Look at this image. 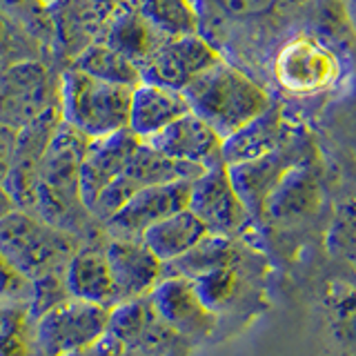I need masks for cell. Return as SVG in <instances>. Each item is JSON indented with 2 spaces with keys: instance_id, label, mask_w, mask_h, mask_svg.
Instances as JSON below:
<instances>
[{
  "instance_id": "6da1fadb",
  "label": "cell",
  "mask_w": 356,
  "mask_h": 356,
  "mask_svg": "<svg viewBox=\"0 0 356 356\" xmlns=\"http://www.w3.org/2000/svg\"><path fill=\"white\" fill-rule=\"evenodd\" d=\"M89 143L81 131L60 122L42 159L33 200L38 216L76 234L83 243L107 236L103 222L89 214L81 196V165Z\"/></svg>"
},
{
  "instance_id": "7a4b0ae2",
  "label": "cell",
  "mask_w": 356,
  "mask_h": 356,
  "mask_svg": "<svg viewBox=\"0 0 356 356\" xmlns=\"http://www.w3.org/2000/svg\"><path fill=\"white\" fill-rule=\"evenodd\" d=\"M189 109L225 140L270 107V92L225 58L183 89Z\"/></svg>"
},
{
  "instance_id": "3957f363",
  "label": "cell",
  "mask_w": 356,
  "mask_h": 356,
  "mask_svg": "<svg viewBox=\"0 0 356 356\" xmlns=\"http://www.w3.org/2000/svg\"><path fill=\"white\" fill-rule=\"evenodd\" d=\"M134 87L98 81L76 67H67L58 85L63 122L89 140L127 129Z\"/></svg>"
},
{
  "instance_id": "277c9868",
  "label": "cell",
  "mask_w": 356,
  "mask_h": 356,
  "mask_svg": "<svg viewBox=\"0 0 356 356\" xmlns=\"http://www.w3.org/2000/svg\"><path fill=\"white\" fill-rule=\"evenodd\" d=\"M83 241L36 211L20 209L0 220V254L25 278H36L54 270H63Z\"/></svg>"
},
{
  "instance_id": "5b68a950",
  "label": "cell",
  "mask_w": 356,
  "mask_h": 356,
  "mask_svg": "<svg viewBox=\"0 0 356 356\" xmlns=\"http://www.w3.org/2000/svg\"><path fill=\"white\" fill-rule=\"evenodd\" d=\"M274 78L285 94L314 98L334 92L343 81L339 49L316 33H296L274 56Z\"/></svg>"
},
{
  "instance_id": "8992f818",
  "label": "cell",
  "mask_w": 356,
  "mask_h": 356,
  "mask_svg": "<svg viewBox=\"0 0 356 356\" xmlns=\"http://www.w3.org/2000/svg\"><path fill=\"white\" fill-rule=\"evenodd\" d=\"M187 209L214 236L241 238L263 248L259 225L241 200L225 163L211 165L194 178Z\"/></svg>"
},
{
  "instance_id": "52a82bcc",
  "label": "cell",
  "mask_w": 356,
  "mask_h": 356,
  "mask_svg": "<svg viewBox=\"0 0 356 356\" xmlns=\"http://www.w3.org/2000/svg\"><path fill=\"white\" fill-rule=\"evenodd\" d=\"M107 334L125 352L140 356H192L194 345L176 334L159 314L152 296L111 307Z\"/></svg>"
},
{
  "instance_id": "ba28073f",
  "label": "cell",
  "mask_w": 356,
  "mask_h": 356,
  "mask_svg": "<svg viewBox=\"0 0 356 356\" xmlns=\"http://www.w3.org/2000/svg\"><path fill=\"white\" fill-rule=\"evenodd\" d=\"M314 314L341 356H356V272L323 263L312 276Z\"/></svg>"
},
{
  "instance_id": "9c48e42d",
  "label": "cell",
  "mask_w": 356,
  "mask_h": 356,
  "mask_svg": "<svg viewBox=\"0 0 356 356\" xmlns=\"http://www.w3.org/2000/svg\"><path fill=\"white\" fill-rule=\"evenodd\" d=\"M58 85L38 60L9 65L0 74V122L16 131L27 127L58 105Z\"/></svg>"
},
{
  "instance_id": "30bf717a",
  "label": "cell",
  "mask_w": 356,
  "mask_h": 356,
  "mask_svg": "<svg viewBox=\"0 0 356 356\" xmlns=\"http://www.w3.org/2000/svg\"><path fill=\"white\" fill-rule=\"evenodd\" d=\"M118 5L114 0H56L44 7L56 56L72 65L87 47L103 40Z\"/></svg>"
},
{
  "instance_id": "8fae6325",
  "label": "cell",
  "mask_w": 356,
  "mask_h": 356,
  "mask_svg": "<svg viewBox=\"0 0 356 356\" xmlns=\"http://www.w3.org/2000/svg\"><path fill=\"white\" fill-rule=\"evenodd\" d=\"M111 307L70 298L36 321V356H63L100 341L109 327Z\"/></svg>"
},
{
  "instance_id": "7c38bea8",
  "label": "cell",
  "mask_w": 356,
  "mask_h": 356,
  "mask_svg": "<svg viewBox=\"0 0 356 356\" xmlns=\"http://www.w3.org/2000/svg\"><path fill=\"white\" fill-rule=\"evenodd\" d=\"M218 60H222V56L200 33L170 36L163 38L149 58L140 65V76L143 83H154L183 92Z\"/></svg>"
},
{
  "instance_id": "4fadbf2b",
  "label": "cell",
  "mask_w": 356,
  "mask_h": 356,
  "mask_svg": "<svg viewBox=\"0 0 356 356\" xmlns=\"http://www.w3.org/2000/svg\"><path fill=\"white\" fill-rule=\"evenodd\" d=\"M316 149L318 147L314 145V140L309 138V134L300 129L281 149L261 156V159H256V161L227 167L232 183L236 187L241 200L245 203V207H248L256 225H259L265 200L272 194V189L278 185V181H281L296 163L307 159V156Z\"/></svg>"
},
{
  "instance_id": "5bb4252c",
  "label": "cell",
  "mask_w": 356,
  "mask_h": 356,
  "mask_svg": "<svg viewBox=\"0 0 356 356\" xmlns=\"http://www.w3.org/2000/svg\"><path fill=\"white\" fill-rule=\"evenodd\" d=\"M149 296L167 325L194 348L214 341L222 332L220 318L203 303L194 283L185 276H165Z\"/></svg>"
},
{
  "instance_id": "9a60e30c",
  "label": "cell",
  "mask_w": 356,
  "mask_h": 356,
  "mask_svg": "<svg viewBox=\"0 0 356 356\" xmlns=\"http://www.w3.org/2000/svg\"><path fill=\"white\" fill-rule=\"evenodd\" d=\"M189 189L192 181H174L138 189L114 216L103 222L105 234L109 238H140L159 220L187 209Z\"/></svg>"
},
{
  "instance_id": "2e32d148",
  "label": "cell",
  "mask_w": 356,
  "mask_h": 356,
  "mask_svg": "<svg viewBox=\"0 0 356 356\" xmlns=\"http://www.w3.org/2000/svg\"><path fill=\"white\" fill-rule=\"evenodd\" d=\"M63 122L60 105L51 107L47 114H42L27 127L18 131L16 140V154L14 163H11V172L7 176L5 187L9 189L11 198H14L16 207L33 211V200H36V183L38 172L47 147L54 138V134L58 131Z\"/></svg>"
},
{
  "instance_id": "e0dca14e",
  "label": "cell",
  "mask_w": 356,
  "mask_h": 356,
  "mask_svg": "<svg viewBox=\"0 0 356 356\" xmlns=\"http://www.w3.org/2000/svg\"><path fill=\"white\" fill-rule=\"evenodd\" d=\"M107 261L116 289V305L125 300L149 296L167 276L165 263L140 238H109Z\"/></svg>"
},
{
  "instance_id": "ac0fdd59",
  "label": "cell",
  "mask_w": 356,
  "mask_h": 356,
  "mask_svg": "<svg viewBox=\"0 0 356 356\" xmlns=\"http://www.w3.org/2000/svg\"><path fill=\"white\" fill-rule=\"evenodd\" d=\"M303 129L289 118L283 107L278 103H272L263 114H259L248 125H243L222 140L220 159L227 167L256 161L261 156H267L287 145L296 134Z\"/></svg>"
},
{
  "instance_id": "d6986e66",
  "label": "cell",
  "mask_w": 356,
  "mask_h": 356,
  "mask_svg": "<svg viewBox=\"0 0 356 356\" xmlns=\"http://www.w3.org/2000/svg\"><path fill=\"white\" fill-rule=\"evenodd\" d=\"M145 143L156 152L165 154L167 159L203 167V170L222 163V138L194 111H187L181 118H176L172 125H167Z\"/></svg>"
},
{
  "instance_id": "ffe728a7",
  "label": "cell",
  "mask_w": 356,
  "mask_h": 356,
  "mask_svg": "<svg viewBox=\"0 0 356 356\" xmlns=\"http://www.w3.org/2000/svg\"><path fill=\"white\" fill-rule=\"evenodd\" d=\"M138 145L140 138L134 136L129 129H122L111 134V136L96 138L89 143L81 165V196L87 209L103 194V189H107L125 174Z\"/></svg>"
},
{
  "instance_id": "44dd1931",
  "label": "cell",
  "mask_w": 356,
  "mask_h": 356,
  "mask_svg": "<svg viewBox=\"0 0 356 356\" xmlns=\"http://www.w3.org/2000/svg\"><path fill=\"white\" fill-rule=\"evenodd\" d=\"M107 236L96 241H85L65 265V281L72 298L85 303L114 307L116 289L111 278V267L107 261Z\"/></svg>"
},
{
  "instance_id": "7402d4cb",
  "label": "cell",
  "mask_w": 356,
  "mask_h": 356,
  "mask_svg": "<svg viewBox=\"0 0 356 356\" xmlns=\"http://www.w3.org/2000/svg\"><path fill=\"white\" fill-rule=\"evenodd\" d=\"M187 111L192 109L183 92L154 83H140L131 92L127 129L136 138L149 140Z\"/></svg>"
},
{
  "instance_id": "603a6c76",
  "label": "cell",
  "mask_w": 356,
  "mask_h": 356,
  "mask_svg": "<svg viewBox=\"0 0 356 356\" xmlns=\"http://www.w3.org/2000/svg\"><path fill=\"white\" fill-rule=\"evenodd\" d=\"M325 256L327 261L356 272V170L345 174L337 194H332Z\"/></svg>"
},
{
  "instance_id": "cb8c5ba5",
  "label": "cell",
  "mask_w": 356,
  "mask_h": 356,
  "mask_svg": "<svg viewBox=\"0 0 356 356\" xmlns=\"http://www.w3.org/2000/svg\"><path fill=\"white\" fill-rule=\"evenodd\" d=\"M161 40V33L140 16V11L129 0L118 5L116 14L103 36L105 44H109L111 49L125 56L127 60L136 63L138 67L149 58Z\"/></svg>"
},
{
  "instance_id": "d4e9b609",
  "label": "cell",
  "mask_w": 356,
  "mask_h": 356,
  "mask_svg": "<svg viewBox=\"0 0 356 356\" xmlns=\"http://www.w3.org/2000/svg\"><path fill=\"white\" fill-rule=\"evenodd\" d=\"M207 234L209 232L205 229L203 222H200L189 209H183L152 225L140 236V241L147 245L165 265H170L181 259V256H185L189 250H194Z\"/></svg>"
},
{
  "instance_id": "484cf974",
  "label": "cell",
  "mask_w": 356,
  "mask_h": 356,
  "mask_svg": "<svg viewBox=\"0 0 356 356\" xmlns=\"http://www.w3.org/2000/svg\"><path fill=\"white\" fill-rule=\"evenodd\" d=\"M0 356H36V321L27 300H0Z\"/></svg>"
},
{
  "instance_id": "4316f807",
  "label": "cell",
  "mask_w": 356,
  "mask_h": 356,
  "mask_svg": "<svg viewBox=\"0 0 356 356\" xmlns=\"http://www.w3.org/2000/svg\"><path fill=\"white\" fill-rule=\"evenodd\" d=\"M129 3L163 38L198 33V9L194 0H129Z\"/></svg>"
},
{
  "instance_id": "83f0119b",
  "label": "cell",
  "mask_w": 356,
  "mask_h": 356,
  "mask_svg": "<svg viewBox=\"0 0 356 356\" xmlns=\"http://www.w3.org/2000/svg\"><path fill=\"white\" fill-rule=\"evenodd\" d=\"M70 67H76V70L98 78V81H107V83H116L125 87H136L143 83L140 67L136 63L127 60L125 56H120L118 51H114L103 40L92 44V47H87Z\"/></svg>"
},
{
  "instance_id": "f1b7e54d",
  "label": "cell",
  "mask_w": 356,
  "mask_h": 356,
  "mask_svg": "<svg viewBox=\"0 0 356 356\" xmlns=\"http://www.w3.org/2000/svg\"><path fill=\"white\" fill-rule=\"evenodd\" d=\"M70 298L72 294L65 281V267L63 270H54V272L31 278L27 305H29L33 321H38L40 316L47 314V312L60 307Z\"/></svg>"
},
{
  "instance_id": "f546056e",
  "label": "cell",
  "mask_w": 356,
  "mask_h": 356,
  "mask_svg": "<svg viewBox=\"0 0 356 356\" xmlns=\"http://www.w3.org/2000/svg\"><path fill=\"white\" fill-rule=\"evenodd\" d=\"M0 9L7 16L16 18L18 22H27V25H31V29L49 31L47 14H44V7L38 0H0Z\"/></svg>"
},
{
  "instance_id": "4dcf8cb0",
  "label": "cell",
  "mask_w": 356,
  "mask_h": 356,
  "mask_svg": "<svg viewBox=\"0 0 356 356\" xmlns=\"http://www.w3.org/2000/svg\"><path fill=\"white\" fill-rule=\"evenodd\" d=\"M29 278L22 276L3 254H0V300H27Z\"/></svg>"
},
{
  "instance_id": "1f68e13d",
  "label": "cell",
  "mask_w": 356,
  "mask_h": 356,
  "mask_svg": "<svg viewBox=\"0 0 356 356\" xmlns=\"http://www.w3.org/2000/svg\"><path fill=\"white\" fill-rule=\"evenodd\" d=\"M278 0H218L222 11L234 18H254L267 14Z\"/></svg>"
},
{
  "instance_id": "d6a6232c",
  "label": "cell",
  "mask_w": 356,
  "mask_h": 356,
  "mask_svg": "<svg viewBox=\"0 0 356 356\" xmlns=\"http://www.w3.org/2000/svg\"><path fill=\"white\" fill-rule=\"evenodd\" d=\"M16 140H18V131L0 122V183L3 185L7 183V176L11 172V163H14Z\"/></svg>"
},
{
  "instance_id": "836d02e7",
  "label": "cell",
  "mask_w": 356,
  "mask_h": 356,
  "mask_svg": "<svg viewBox=\"0 0 356 356\" xmlns=\"http://www.w3.org/2000/svg\"><path fill=\"white\" fill-rule=\"evenodd\" d=\"M122 350L120 345L109 337V334H105L103 339L92 343V345H87V348H81V350H74V352H67L63 356H120Z\"/></svg>"
},
{
  "instance_id": "e575fe53",
  "label": "cell",
  "mask_w": 356,
  "mask_h": 356,
  "mask_svg": "<svg viewBox=\"0 0 356 356\" xmlns=\"http://www.w3.org/2000/svg\"><path fill=\"white\" fill-rule=\"evenodd\" d=\"M16 209V203H14V198H11L9 194V189L0 183V220H3L9 211H14Z\"/></svg>"
},
{
  "instance_id": "d590c367",
  "label": "cell",
  "mask_w": 356,
  "mask_h": 356,
  "mask_svg": "<svg viewBox=\"0 0 356 356\" xmlns=\"http://www.w3.org/2000/svg\"><path fill=\"white\" fill-rule=\"evenodd\" d=\"M343 9H345V18H348L350 27L356 33V0H343Z\"/></svg>"
},
{
  "instance_id": "8d00e7d4",
  "label": "cell",
  "mask_w": 356,
  "mask_h": 356,
  "mask_svg": "<svg viewBox=\"0 0 356 356\" xmlns=\"http://www.w3.org/2000/svg\"><path fill=\"white\" fill-rule=\"evenodd\" d=\"M38 3H40L42 7H47V5H51V3H56V0H38Z\"/></svg>"
},
{
  "instance_id": "74e56055",
  "label": "cell",
  "mask_w": 356,
  "mask_h": 356,
  "mask_svg": "<svg viewBox=\"0 0 356 356\" xmlns=\"http://www.w3.org/2000/svg\"><path fill=\"white\" fill-rule=\"evenodd\" d=\"M120 356H140V354H136V352H122Z\"/></svg>"
},
{
  "instance_id": "f35d334b",
  "label": "cell",
  "mask_w": 356,
  "mask_h": 356,
  "mask_svg": "<svg viewBox=\"0 0 356 356\" xmlns=\"http://www.w3.org/2000/svg\"><path fill=\"white\" fill-rule=\"evenodd\" d=\"M114 3H127V0H114Z\"/></svg>"
}]
</instances>
